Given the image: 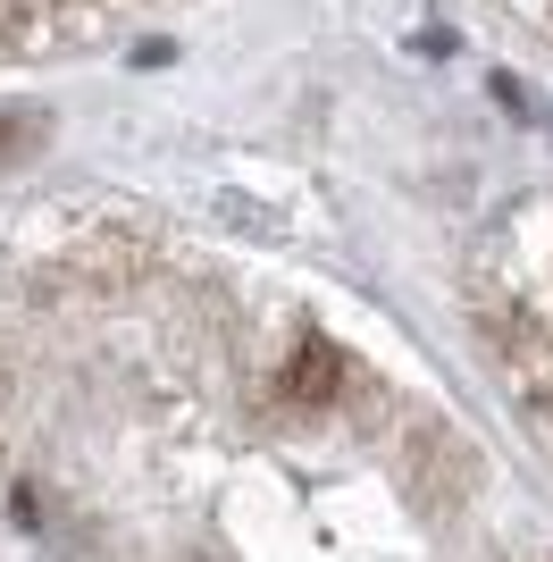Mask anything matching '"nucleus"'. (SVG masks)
<instances>
[{"mask_svg":"<svg viewBox=\"0 0 553 562\" xmlns=\"http://www.w3.org/2000/svg\"><path fill=\"white\" fill-rule=\"evenodd\" d=\"M285 395L294 403H336L345 395V352L336 345H302L294 361H285Z\"/></svg>","mask_w":553,"mask_h":562,"instance_id":"obj_1","label":"nucleus"},{"mask_svg":"<svg viewBox=\"0 0 553 562\" xmlns=\"http://www.w3.org/2000/svg\"><path fill=\"white\" fill-rule=\"evenodd\" d=\"M43 143H50V117H43V110H0V168L34 160Z\"/></svg>","mask_w":553,"mask_h":562,"instance_id":"obj_2","label":"nucleus"}]
</instances>
